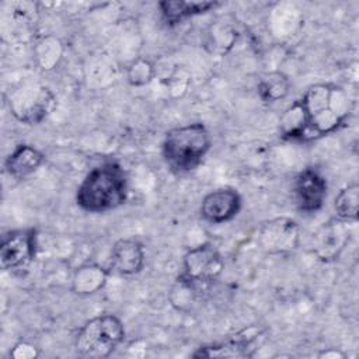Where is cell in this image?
<instances>
[{
    "label": "cell",
    "instance_id": "1",
    "mask_svg": "<svg viewBox=\"0 0 359 359\" xmlns=\"http://www.w3.org/2000/svg\"><path fill=\"white\" fill-rule=\"evenodd\" d=\"M349 115V98L337 84L321 83L307 88L280 119V136L309 142L335 132Z\"/></svg>",
    "mask_w": 359,
    "mask_h": 359
},
{
    "label": "cell",
    "instance_id": "2",
    "mask_svg": "<svg viewBox=\"0 0 359 359\" xmlns=\"http://www.w3.org/2000/svg\"><path fill=\"white\" fill-rule=\"evenodd\" d=\"M128 198V177L115 161L94 167L81 181L76 202L84 212L104 213L123 205Z\"/></svg>",
    "mask_w": 359,
    "mask_h": 359
},
{
    "label": "cell",
    "instance_id": "3",
    "mask_svg": "<svg viewBox=\"0 0 359 359\" xmlns=\"http://www.w3.org/2000/svg\"><path fill=\"white\" fill-rule=\"evenodd\" d=\"M212 146L208 128L201 122L170 129L161 144L165 164L174 172L184 174L195 170Z\"/></svg>",
    "mask_w": 359,
    "mask_h": 359
},
{
    "label": "cell",
    "instance_id": "4",
    "mask_svg": "<svg viewBox=\"0 0 359 359\" xmlns=\"http://www.w3.org/2000/svg\"><path fill=\"white\" fill-rule=\"evenodd\" d=\"M125 328L115 314H100L86 321L74 338L77 355L90 359L109 356L123 341Z\"/></svg>",
    "mask_w": 359,
    "mask_h": 359
},
{
    "label": "cell",
    "instance_id": "5",
    "mask_svg": "<svg viewBox=\"0 0 359 359\" xmlns=\"http://www.w3.org/2000/svg\"><path fill=\"white\" fill-rule=\"evenodd\" d=\"M11 114L22 123H41L56 107L53 93L41 84H25L8 94Z\"/></svg>",
    "mask_w": 359,
    "mask_h": 359
},
{
    "label": "cell",
    "instance_id": "6",
    "mask_svg": "<svg viewBox=\"0 0 359 359\" xmlns=\"http://www.w3.org/2000/svg\"><path fill=\"white\" fill-rule=\"evenodd\" d=\"M223 268L224 262L216 247L203 243L185 254L184 271L180 279L188 287L208 286L220 276Z\"/></svg>",
    "mask_w": 359,
    "mask_h": 359
},
{
    "label": "cell",
    "instance_id": "7",
    "mask_svg": "<svg viewBox=\"0 0 359 359\" xmlns=\"http://www.w3.org/2000/svg\"><path fill=\"white\" fill-rule=\"evenodd\" d=\"M36 230L20 229L3 236L0 244V265L4 271H22L35 258Z\"/></svg>",
    "mask_w": 359,
    "mask_h": 359
},
{
    "label": "cell",
    "instance_id": "8",
    "mask_svg": "<svg viewBox=\"0 0 359 359\" xmlns=\"http://www.w3.org/2000/svg\"><path fill=\"white\" fill-rule=\"evenodd\" d=\"M327 180L316 168H304L297 174L293 184V195L299 210L306 213L317 212L327 198Z\"/></svg>",
    "mask_w": 359,
    "mask_h": 359
},
{
    "label": "cell",
    "instance_id": "9",
    "mask_svg": "<svg viewBox=\"0 0 359 359\" xmlns=\"http://www.w3.org/2000/svg\"><path fill=\"white\" fill-rule=\"evenodd\" d=\"M241 209V196L233 188H220L205 195L201 203V216L212 224L234 219Z\"/></svg>",
    "mask_w": 359,
    "mask_h": 359
},
{
    "label": "cell",
    "instance_id": "10",
    "mask_svg": "<svg viewBox=\"0 0 359 359\" xmlns=\"http://www.w3.org/2000/svg\"><path fill=\"white\" fill-rule=\"evenodd\" d=\"M299 229L292 219L280 217L265 222L259 230V243L269 254L293 251L297 247Z\"/></svg>",
    "mask_w": 359,
    "mask_h": 359
},
{
    "label": "cell",
    "instance_id": "11",
    "mask_svg": "<svg viewBox=\"0 0 359 359\" xmlns=\"http://www.w3.org/2000/svg\"><path fill=\"white\" fill-rule=\"evenodd\" d=\"M144 266V248L140 241L135 238L118 240L109 258V269L118 275H135Z\"/></svg>",
    "mask_w": 359,
    "mask_h": 359
},
{
    "label": "cell",
    "instance_id": "12",
    "mask_svg": "<svg viewBox=\"0 0 359 359\" xmlns=\"http://www.w3.org/2000/svg\"><path fill=\"white\" fill-rule=\"evenodd\" d=\"M259 331L255 334L244 332L237 334L234 338H227L223 342L210 344L198 348L196 352L192 353L194 358H250L254 355L257 348Z\"/></svg>",
    "mask_w": 359,
    "mask_h": 359
},
{
    "label": "cell",
    "instance_id": "13",
    "mask_svg": "<svg viewBox=\"0 0 359 359\" xmlns=\"http://www.w3.org/2000/svg\"><path fill=\"white\" fill-rule=\"evenodd\" d=\"M45 156L31 144H18L4 161V168L10 177L24 180L35 172L43 163Z\"/></svg>",
    "mask_w": 359,
    "mask_h": 359
},
{
    "label": "cell",
    "instance_id": "14",
    "mask_svg": "<svg viewBox=\"0 0 359 359\" xmlns=\"http://www.w3.org/2000/svg\"><path fill=\"white\" fill-rule=\"evenodd\" d=\"M219 6L217 1H184V0H165L160 1L163 18L168 25H175L185 18L203 14Z\"/></svg>",
    "mask_w": 359,
    "mask_h": 359
},
{
    "label": "cell",
    "instance_id": "15",
    "mask_svg": "<svg viewBox=\"0 0 359 359\" xmlns=\"http://www.w3.org/2000/svg\"><path fill=\"white\" fill-rule=\"evenodd\" d=\"M290 81L282 72L264 74L258 81V94L265 102H275L285 98L289 93Z\"/></svg>",
    "mask_w": 359,
    "mask_h": 359
},
{
    "label": "cell",
    "instance_id": "16",
    "mask_svg": "<svg viewBox=\"0 0 359 359\" xmlns=\"http://www.w3.org/2000/svg\"><path fill=\"white\" fill-rule=\"evenodd\" d=\"M107 271L98 265H84L74 275V290L77 293H94L104 286Z\"/></svg>",
    "mask_w": 359,
    "mask_h": 359
},
{
    "label": "cell",
    "instance_id": "17",
    "mask_svg": "<svg viewBox=\"0 0 359 359\" xmlns=\"http://www.w3.org/2000/svg\"><path fill=\"white\" fill-rule=\"evenodd\" d=\"M358 203H359V185L355 182L342 188L334 201V208L338 219L344 222L356 220Z\"/></svg>",
    "mask_w": 359,
    "mask_h": 359
},
{
    "label": "cell",
    "instance_id": "18",
    "mask_svg": "<svg viewBox=\"0 0 359 359\" xmlns=\"http://www.w3.org/2000/svg\"><path fill=\"white\" fill-rule=\"evenodd\" d=\"M154 76L153 65L146 59H136L128 67V81L135 87L146 86Z\"/></svg>",
    "mask_w": 359,
    "mask_h": 359
},
{
    "label": "cell",
    "instance_id": "19",
    "mask_svg": "<svg viewBox=\"0 0 359 359\" xmlns=\"http://www.w3.org/2000/svg\"><path fill=\"white\" fill-rule=\"evenodd\" d=\"M11 356L15 359H31V358L38 356V351L35 346H32L27 342H21L14 346V349L11 351Z\"/></svg>",
    "mask_w": 359,
    "mask_h": 359
},
{
    "label": "cell",
    "instance_id": "20",
    "mask_svg": "<svg viewBox=\"0 0 359 359\" xmlns=\"http://www.w3.org/2000/svg\"><path fill=\"white\" fill-rule=\"evenodd\" d=\"M320 358H345L344 353L335 351V349H328V351H324L318 355Z\"/></svg>",
    "mask_w": 359,
    "mask_h": 359
}]
</instances>
